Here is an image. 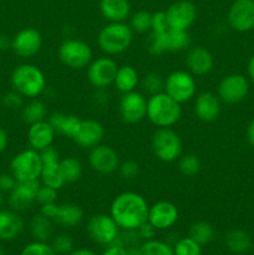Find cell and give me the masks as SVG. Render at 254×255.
<instances>
[{
	"label": "cell",
	"instance_id": "cell-53",
	"mask_svg": "<svg viewBox=\"0 0 254 255\" xmlns=\"http://www.w3.org/2000/svg\"><path fill=\"white\" fill-rule=\"evenodd\" d=\"M66 255H97V254L89 248H77V249H72V251Z\"/></svg>",
	"mask_w": 254,
	"mask_h": 255
},
{
	"label": "cell",
	"instance_id": "cell-35",
	"mask_svg": "<svg viewBox=\"0 0 254 255\" xmlns=\"http://www.w3.org/2000/svg\"><path fill=\"white\" fill-rule=\"evenodd\" d=\"M138 255H174V253L171 244L154 238L139 244Z\"/></svg>",
	"mask_w": 254,
	"mask_h": 255
},
{
	"label": "cell",
	"instance_id": "cell-25",
	"mask_svg": "<svg viewBox=\"0 0 254 255\" xmlns=\"http://www.w3.org/2000/svg\"><path fill=\"white\" fill-rule=\"evenodd\" d=\"M100 12L109 22H125L131 14L129 0H100Z\"/></svg>",
	"mask_w": 254,
	"mask_h": 255
},
{
	"label": "cell",
	"instance_id": "cell-52",
	"mask_svg": "<svg viewBox=\"0 0 254 255\" xmlns=\"http://www.w3.org/2000/svg\"><path fill=\"white\" fill-rule=\"evenodd\" d=\"M246 134H247V141H248V143L254 148V119L248 124Z\"/></svg>",
	"mask_w": 254,
	"mask_h": 255
},
{
	"label": "cell",
	"instance_id": "cell-49",
	"mask_svg": "<svg viewBox=\"0 0 254 255\" xmlns=\"http://www.w3.org/2000/svg\"><path fill=\"white\" fill-rule=\"evenodd\" d=\"M101 255H127L126 248L124 246H120L117 243H112L105 248Z\"/></svg>",
	"mask_w": 254,
	"mask_h": 255
},
{
	"label": "cell",
	"instance_id": "cell-38",
	"mask_svg": "<svg viewBox=\"0 0 254 255\" xmlns=\"http://www.w3.org/2000/svg\"><path fill=\"white\" fill-rule=\"evenodd\" d=\"M139 84H141L144 94L152 96V95H156L158 92L163 91L164 79L161 75L157 74V72H148V74H146L142 77Z\"/></svg>",
	"mask_w": 254,
	"mask_h": 255
},
{
	"label": "cell",
	"instance_id": "cell-34",
	"mask_svg": "<svg viewBox=\"0 0 254 255\" xmlns=\"http://www.w3.org/2000/svg\"><path fill=\"white\" fill-rule=\"evenodd\" d=\"M214 228L211 223L206 221H199L189 227L188 237L201 244L202 247L207 246L214 239Z\"/></svg>",
	"mask_w": 254,
	"mask_h": 255
},
{
	"label": "cell",
	"instance_id": "cell-1",
	"mask_svg": "<svg viewBox=\"0 0 254 255\" xmlns=\"http://www.w3.org/2000/svg\"><path fill=\"white\" fill-rule=\"evenodd\" d=\"M149 206L137 192H122L115 197L110 207V216L121 231H136L147 222Z\"/></svg>",
	"mask_w": 254,
	"mask_h": 255
},
{
	"label": "cell",
	"instance_id": "cell-24",
	"mask_svg": "<svg viewBox=\"0 0 254 255\" xmlns=\"http://www.w3.org/2000/svg\"><path fill=\"white\" fill-rule=\"evenodd\" d=\"M24 228V219L19 212L12 209H0V241L11 242L19 238Z\"/></svg>",
	"mask_w": 254,
	"mask_h": 255
},
{
	"label": "cell",
	"instance_id": "cell-56",
	"mask_svg": "<svg viewBox=\"0 0 254 255\" xmlns=\"http://www.w3.org/2000/svg\"><path fill=\"white\" fill-rule=\"evenodd\" d=\"M7 199L5 198V193L2 191H0V209H2V207H4L5 202H6Z\"/></svg>",
	"mask_w": 254,
	"mask_h": 255
},
{
	"label": "cell",
	"instance_id": "cell-27",
	"mask_svg": "<svg viewBox=\"0 0 254 255\" xmlns=\"http://www.w3.org/2000/svg\"><path fill=\"white\" fill-rule=\"evenodd\" d=\"M139 81L141 80H139L138 71L131 65H124L117 69L114 86L121 94H127V92L136 91Z\"/></svg>",
	"mask_w": 254,
	"mask_h": 255
},
{
	"label": "cell",
	"instance_id": "cell-4",
	"mask_svg": "<svg viewBox=\"0 0 254 255\" xmlns=\"http://www.w3.org/2000/svg\"><path fill=\"white\" fill-rule=\"evenodd\" d=\"M12 89L27 99H36L46 89V77L34 64H21L11 74Z\"/></svg>",
	"mask_w": 254,
	"mask_h": 255
},
{
	"label": "cell",
	"instance_id": "cell-12",
	"mask_svg": "<svg viewBox=\"0 0 254 255\" xmlns=\"http://www.w3.org/2000/svg\"><path fill=\"white\" fill-rule=\"evenodd\" d=\"M119 112L125 124L134 125L143 121L147 117V97L138 91L122 94Z\"/></svg>",
	"mask_w": 254,
	"mask_h": 255
},
{
	"label": "cell",
	"instance_id": "cell-46",
	"mask_svg": "<svg viewBox=\"0 0 254 255\" xmlns=\"http://www.w3.org/2000/svg\"><path fill=\"white\" fill-rule=\"evenodd\" d=\"M169 29L168 20H167L166 11H157L152 14L151 22V32L156 34H163Z\"/></svg>",
	"mask_w": 254,
	"mask_h": 255
},
{
	"label": "cell",
	"instance_id": "cell-26",
	"mask_svg": "<svg viewBox=\"0 0 254 255\" xmlns=\"http://www.w3.org/2000/svg\"><path fill=\"white\" fill-rule=\"evenodd\" d=\"M84 209L76 203H62L57 206L54 223L62 228H74L84 221Z\"/></svg>",
	"mask_w": 254,
	"mask_h": 255
},
{
	"label": "cell",
	"instance_id": "cell-9",
	"mask_svg": "<svg viewBox=\"0 0 254 255\" xmlns=\"http://www.w3.org/2000/svg\"><path fill=\"white\" fill-rule=\"evenodd\" d=\"M86 76L90 85L97 90H105L114 85L119 65L111 56L94 59L86 67Z\"/></svg>",
	"mask_w": 254,
	"mask_h": 255
},
{
	"label": "cell",
	"instance_id": "cell-31",
	"mask_svg": "<svg viewBox=\"0 0 254 255\" xmlns=\"http://www.w3.org/2000/svg\"><path fill=\"white\" fill-rule=\"evenodd\" d=\"M164 47L166 52H179L187 50V47L191 44V36L188 31L184 30H174L168 29L163 32Z\"/></svg>",
	"mask_w": 254,
	"mask_h": 255
},
{
	"label": "cell",
	"instance_id": "cell-45",
	"mask_svg": "<svg viewBox=\"0 0 254 255\" xmlns=\"http://www.w3.org/2000/svg\"><path fill=\"white\" fill-rule=\"evenodd\" d=\"M57 189L52 188V187L45 186V184H40L39 189L36 193V203L40 206H45V204L56 203L57 202Z\"/></svg>",
	"mask_w": 254,
	"mask_h": 255
},
{
	"label": "cell",
	"instance_id": "cell-54",
	"mask_svg": "<svg viewBox=\"0 0 254 255\" xmlns=\"http://www.w3.org/2000/svg\"><path fill=\"white\" fill-rule=\"evenodd\" d=\"M248 75L252 81L254 82V55L249 59L248 61Z\"/></svg>",
	"mask_w": 254,
	"mask_h": 255
},
{
	"label": "cell",
	"instance_id": "cell-5",
	"mask_svg": "<svg viewBox=\"0 0 254 255\" xmlns=\"http://www.w3.org/2000/svg\"><path fill=\"white\" fill-rule=\"evenodd\" d=\"M151 148L157 159L164 163H172L182 156L183 143L179 134L171 127L157 128L152 134Z\"/></svg>",
	"mask_w": 254,
	"mask_h": 255
},
{
	"label": "cell",
	"instance_id": "cell-43",
	"mask_svg": "<svg viewBox=\"0 0 254 255\" xmlns=\"http://www.w3.org/2000/svg\"><path fill=\"white\" fill-rule=\"evenodd\" d=\"M120 177L125 181H132V179L136 178L139 174V164L138 162L133 161V159H127V161L120 163L119 169Z\"/></svg>",
	"mask_w": 254,
	"mask_h": 255
},
{
	"label": "cell",
	"instance_id": "cell-33",
	"mask_svg": "<svg viewBox=\"0 0 254 255\" xmlns=\"http://www.w3.org/2000/svg\"><path fill=\"white\" fill-rule=\"evenodd\" d=\"M60 168H61L65 183H75V182L80 181L82 177V172H84L80 159L72 156L60 159Z\"/></svg>",
	"mask_w": 254,
	"mask_h": 255
},
{
	"label": "cell",
	"instance_id": "cell-6",
	"mask_svg": "<svg viewBox=\"0 0 254 255\" xmlns=\"http://www.w3.org/2000/svg\"><path fill=\"white\" fill-rule=\"evenodd\" d=\"M59 60L72 70L86 69L94 60V51L86 41L75 37H67L57 49Z\"/></svg>",
	"mask_w": 254,
	"mask_h": 255
},
{
	"label": "cell",
	"instance_id": "cell-41",
	"mask_svg": "<svg viewBox=\"0 0 254 255\" xmlns=\"http://www.w3.org/2000/svg\"><path fill=\"white\" fill-rule=\"evenodd\" d=\"M51 247L56 254H69L74 249V239L67 233H59L52 237Z\"/></svg>",
	"mask_w": 254,
	"mask_h": 255
},
{
	"label": "cell",
	"instance_id": "cell-44",
	"mask_svg": "<svg viewBox=\"0 0 254 255\" xmlns=\"http://www.w3.org/2000/svg\"><path fill=\"white\" fill-rule=\"evenodd\" d=\"M1 104L6 107L7 110H11V111H21V109L24 107V96L16 92L15 90L12 91L6 92L4 96L1 97Z\"/></svg>",
	"mask_w": 254,
	"mask_h": 255
},
{
	"label": "cell",
	"instance_id": "cell-48",
	"mask_svg": "<svg viewBox=\"0 0 254 255\" xmlns=\"http://www.w3.org/2000/svg\"><path fill=\"white\" fill-rule=\"evenodd\" d=\"M17 181L11 173H0V191L4 193H9L15 186H16Z\"/></svg>",
	"mask_w": 254,
	"mask_h": 255
},
{
	"label": "cell",
	"instance_id": "cell-55",
	"mask_svg": "<svg viewBox=\"0 0 254 255\" xmlns=\"http://www.w3.org/2000/svg\"><path fill=\"white\" fill-rule=\"evenodd\" d=\"M138 247H139V246L127 247V248H126L127 255H138Z\"/></svg>",
	"mask_w": 254,
	"mask_h": 255
},
{
	"label": "cell",
	"instance_id": "cell-40",
	"mask_svg": "<svg viewBox=\"0 0 254 255\" xmlns=\"http://www.w3.org/2000/svg\"><path fill=\"white\" fill-rule=\"evenodd\" d=\"M19 255H57L56 252L47 242L34 241L26 244Z\"/></svg>",
	"mask_w": 254,
	"mask_h": 255
},
{
	"label": "cell",
	"instance_id": "cell-37",
	"mask_svg": "<svg viewBox=\"0 0 254 255\" xmlns=\"http://www.w3.org/2000/svg\"><path fill=\"white\" fill-rule=\"evenodd\" d=\"M151 12L146 11V10H138L129 19V26H131L133 32H137V34H146V32L151 31Z\"/></svg>",
	"mask_w": 254,
	"mask_h": 255
},
{
	"label": "cell",
	"instance_id": "cell-58",
	"mask_svg": "<svg viewBox=\"0 0 254 255\" xmlns=\"http://www.w3.org/2000/svg\"><path fill=\"white\" fill-rule=\"evenodd\" d=\"M0 104H1V97H0Z\"/></svg>",
	"mask_w": 254,
	"mask_h": 255
},
{
	"label": "cell",
	"instance_id": "cell-18",
	"mask_svg": "<svg viewBox=\"0 0 254 255\" xmlns=\"http://www.w3.org/2000/svg\"><path fill=\"white\" fill-rule=\"evenodd\" d=\"M104 137L105 128L101 122L94 119H81L71 139L81 148L91 149L101 143Z\"/></svg>",
	"mask_w": 254,
	"mask_h": 255
},
{
	"label": "cell",
	"instance_id": "cell-39",
	"mask_svg": "<svg viewBox=\"0 0 254 255\" xmlns=\"http://www.w3.org/2000/svg\"><path fill=\"white\" fill-rule=\"evenodd\" d=\"M174 255H202V246L189 237L179 238L173 244Z\"/></svg>",
	"mask_w": 254,
	"mask_h": 255
},
{
	"label": "cell",
	"instance_id": "cell-2",
	"mask_svg": "<svg viewBox=\"0 0 254 255\" xmlns=\"http://www.w3.org/2000/svg\"><path fill=\"white\" fill-rule=\"evenodd\" d=\"M181 104L166 92H158L147 99V119L157 128L172 127L181 120Z\"/></svg>",
	"mask_w": 254,
	"mask_h": 255
},
{
	"label": "cell",
	"instance_id": "cell-15",
	"mask_svg": "<svg viewBox=\"0 0 254 255\" xmlns=\"http://www.w3.org/2000/svg\"><path fill=\"white\" fill-rule=\"evenodd\" d=\"M89 164L91 169L100 174H112L117 172L120 167V156L116 149L107 144H97L90 149Z\"/></svg>",
	"mask_w": 254,
	"mask_h": 255
},
{
	"label": "cell",
	"instance_id": "cell-14",
	"mask_svg": "<svg viewBox=\"0 0 254 255\" xmlns=\"http://www.w3.org/2000/svg\"><path fill=\"white\" fill-rule=\"evenodd\" d=\"M42 47V35L34 27H25L17 31L11 39V50L21 59H30L40 52Z\"/></svg>",
	"mask_w": 254,
	"mask_h": 255
},
{
	"label": "cell",
	"instance_id": "cell-22",
	"mask_svg": "<svg viewBox=\"0 0 254 255\" xmlns=\"http://www.w3.org/2000/svg\"><path fill=\"white\" fill-rule=\"evenodd\" d=\"M186 66L193 76L208 75L214 66L213 55L204 46L191 47L187 52Z\"/></svg>",
	"mask_w": 254,
	"mask_h": 255
},
{
	"label": "cell",
	"instance_id": "cell-47",
	"mask_svg": "<svg viewBox=\"0 0 254 255\" xmlns=\"http://www.w3.org/2000/svg\"><path fill=\"white\" fill-rule=\"evenodd\" d=\"M137 232H138V236L139 238L142 239V242L154 239L157 234V229L154 228L151 223H148V222H144V223L137 229Z\"/></svg>",
	"mask_w": 254,
	"mask_h": 255
},
{
	"label": "cell",
	"instance_id": "cell-8",
	"mask_svg": "<svg viewBox=\"0 0 254 255\" xmlns=\"http://www.w3.org/2000/svg\"><path fill=\"white\" fill-rule=\"evenodd\" d=\"M163 92L178 104H186L196 97V77L188 70H176L164 79Z\"/></svg>",
	"mask_w": 254,
	"mask_h": 255
},
{
	"label": "cell",
	"instance_id": "cell-30",
	"mask_svg": "<svg viewBox=\"0 0 254 255\" xmlns=\"http://www.w3.org/2000/svg\"><path fill=\"white\" fill-rule=\"evenodd\" d=\"M29 229L34 241L49 242L54 237V221L42 213H37L30 221Z\"/></svg>",
	"mask_w": 254,
	"mask_h": 255
},
{
	"label": "cell",
	"instance_id": "cell-36",
	"mask_svg": "<svg viewBox=\"0 0 254 255\" xmlns=\"http://www.w3.org/2000/svg\"><path fill=\"white\" fill-rule=\"evenodd\" d=\"M177 167H178V171L181 172V174L191 178V177H196L201 172L202 163L198 157H197V154L186 153L182 154L177 159Z\"/></svg>",
	"mask_w": 254,
	"mask_h": 255
},
{
	"label": "cell",
	"instance_id": "cell-20",
	"mask_svg": "<svg viewBox=\"0 0 254 255\" xmlns=\"http://www.w3.org/2000/svg\"><path fill=\"white\" fill-rule=\"evenodd\" d=\"M39 181L17 182L16 186L9 192L7 204L15 212H25L34 203H36V193L39 189Z\"/></svg>",
	"mask_w": 254,
	"mask_h": 255
},
{
	"label": "cell",
	"instance_id": "cell-57",
	"mask_svg": "<svg viewBox=\"0 0 254 255\" xmlns=\"http://www.w3.org/2000/svg\"><path fill=\"white\" fill-rule=\"evenodd\" d=\"M5 254H6L5 253V248L1 246V244H0V255H5Z\"/></svg>",
	"mask_w": 254,
	"mask_h": 255
},
{
	"label": "cell",
	"instance_id": "cell-11",
	"mask_svg": "<svg viewBox=\"0 0 254 255\" xmlns=\"http://www.w3.org/2000/svg\"><path fill=\"white\" fill-rule=\"evenodd\" d=\"M249 92V81L242 74H229L219 81L217 95L222 102L228 105L239 104Z\"/></svg>",
	"mask_w": 254,
	"mask_h": 255
},
{
	"label": "cell",
	"instance_id": "cell-51",
	"mask_svg": "<svg viewBox=\"0 0 254 255\" xmlns=\"http://www.w3.org/2000/svg\"><path fill=\"white\" fill-rule=\"evenodd\" d=\"M11 49V39L6 34H0V51H7Z\"/></svg>",
	"mask_w": 254,
	"mask_h": 255
},
{
	"label": "cell",
	"instance_id": "cell-17",
	"mask_svg": "<svg viewBox=\"0 0 254 255\" xmlns=\"http://www.w3.org/2000/svg\"><path fill=\"white\" fill-rule=\"evenodd\" d=\"M166 15L169 29L188 31L197 19V7L189 0H178L169 5Z\"/></svg>",
	"mask_w": 254,
	"mask_h": 255
},
{
	"label": "cell",
	"instance_id": "cell-19",
	"mask_svg": "<svg viewBox=\"0 0 254 255\" xmlns=\"http://www.w3.org/2000/svg\"><path fill=\"white\" fill-rule=\"evenodd\" d=\"M179 211L174 203L169 201H159L149 206L147 222L157 231H167L177 223Z\"/></svg>",
	"mask_w": 254,
	"mask_h": 255
},
{
	"label": "cell",
	"instance_id": "cell-16",
	"mask_svg": "<svg viewBox=\"0 0 254 255\" xmlns=\"http://www.w3.org/2000/svg\"><path fill=\"white\" fill-rule=\"evenodd\" d=\"M228 25L238 32L254 29V0H234L227 15Z\"/></svg>",
	"mask_w": 254,
	"mask_h": 255
},
{
	"label": "cell",
	"instance_id": "cell-3",
	"mask_svg": "<svg viewBox=\"0 0 254 255\" xmlns=\"http://www.w3.org/2000/svg\"><path fill=\"white\" fill-rule=\"evenodd\" d=\"M97 46L107 56H116L129 49L133 31L126 22H109L97 34Z\"/></svg>",
	"mask_w": 254,
	"mask_h": 255
},
{
	"label": "cell",
	"instance_id": "cell-13",
	"mask_svg": "<svg viewBox=\"0 0 254 255\" xmlns=\"http://www.w3.org/2000/svg\"><path fill=\"white\" fill-rule=\"evenodd\" d=\"M42 161L40 179L45 186L52 187L55 189H61L65 186V179L60 168V153L54 146L40 152Z\"/></svg>",
	"mask_w": 254,
	"mask_h": 255
},
{
	"label": "cell",
	"instance_id": "cell-23",
	"mask_svg": "<svg viewBox=\"0 0 254 255\" xmlns=\"http://www.w3.org/2000/svg\"><path fill=\"white\" fill-rule=\"evenodd\" d=\"M56 136V131L47 120L29 125L27 129V142L29 146L35 151H44L52 146Z\"/></svg>",
	"mask_w": 254,
	"mask_h": 255
},
{
	"label": "cell",
	"instance_id": "cell-50",
	"mask_svg": "<svg viewBox=\"0 0 254 255\" xmlns=\"http://www.w3.org/2000/svg\"><path fill=\"white\" fill-rule=\"evenodd\" d=\"M7 144H9V136H7V132L5 131L2 127H0V154L6 149Z\"/></svg>",
	"mask_w": 254,
	"mask_h": 255
},
{
	"label": "cell",
	"instance_id": "cell-28",
	"mask_svg": "<svg viewBox=\"0 0 254 255\" xmlns=\"http://www.w3.org/2000/svg\"><path fill=\"white\" fill-rule=\"evenodd\" d=\"M224 244L234 254H244L251 251L253 241L248 232L244 229L234 228L227 232L224 236Z\"/></svg>",
	"mask_w": 254,
	"mask_h": 255
},
{
	"label": "cell",
	"instance_id": "cell-7",
	"mask_svg": "<svg viewBox=\"0 0 254 255\" xmlns=\"http://www.w3.org/2000/svg\"><path fill=\"white\" fill-rule=\"evenodd\" d=\"M41 168V154L31 147L20 151L10 161V173L17 182L39 181Z\"/></svg>",
	"mask_w": 254,
	"mask_h": 255
},
{
	"label": "cell",
	"instance_id": "cell-21",
	"mask_svg": "<svg viewBox=\"0 0 254 255\" xmlns=\"http://www.w3.org/2000/svg\"><path fill=\"white\" fill-rule=\"evenodd\" d=\"M222 111V101L214 92L206 91L194 99L193 112L197 119L206 124L214 122Z\"/></svg>",
	"mask_w": 254,
	"mask_h": 255
},
{
	"label": "cell",
	"instance_id": "cell-42",
	"mask_svg": "<svg viewBox=\"0 0 254 255\" xmlns=\"http://www.w3.org/2000/svg\"><path fill=\"white\" fill-rule=\"evenodd\" d=\"M146 49L152 56H159V55L164 54L166 52V47H164L163 34L151 32L149 36L147 37Z\"/></svg>",
	"mask_w": 254,
	"mask_h": 255
},
{
	"label": "cell",
	"instance_id": "cell-32",
	"mask_svg": "<svg viewBox=\"0 0 254 255\" xmlns=\"http://www.w3.org/2000/svg\"><path fill=\"white\" fill-rule=\"evenodd\" d=\"M47 106L37 99H31V101L25 104L21 109V119L27 125L47 120Z\"/></svg>",
	"mask_w": 254,
	"mask_h": 255
},
{
	"label": "cell",
	"instance_id": "cell-10",
	"mask_svg": "<svg viewBox=\"0 0 254 255\" xmlns=\"http://www.w3.org/2000/svg\"><path fill=\"white\" fill-rule=\"evenodd\" d=\"M87 233L95 243L107 247L115 243L119 237L120 227L110 214H95L87 222Z\"/></svg>",
	"mask_w": 254,
	"mask_h": 255
},
{
	"label": "cell",
	"instance_id": "cell-29",
	"mask_svg": "<svg viewBox=\"0 0 254 255\" xmlns=\"http://www.w3.org/2000/svg\"><path fill=\"white\" fill-rule=\"evenodd\" d=\"M80 117L76 115L64 114V112H55L51 116L47 119V121L51 124L56 133L61 134V136L67 137L71 139L74 136L75 131H76L77 126L80 124Z\"/></svg>",
	"mask_w": 254,
	"mask_h": 255
}]
</instances>
